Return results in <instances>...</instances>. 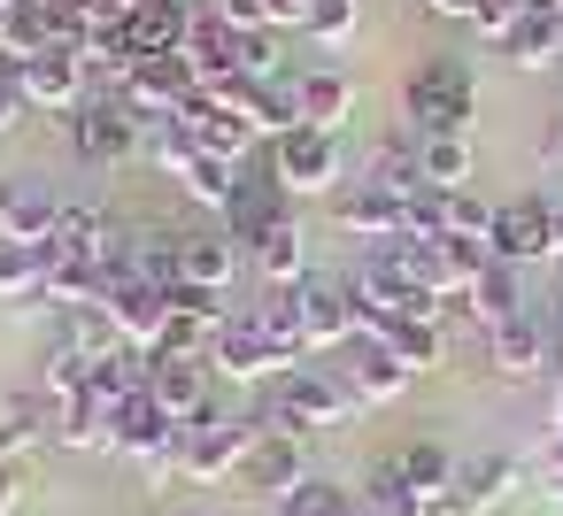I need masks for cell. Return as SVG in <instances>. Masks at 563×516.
I'll use <instances>...</instances> for the list:
<instances>
[{
    "label": "cell",
    "mask_w": 563,
    "mask_h": 516,
    "mask_svg": "<svg viewBox=\"0 0 563 516\" xmlns=\"http://www.w3.org/2000/svg\"><path fill=\"white\" fill-rule=\"evenodd\" d=\"M340 378H347V393H355V401H371V408H378V401H394V393L409 385V370H401L386 347H363V355H355Z\"/></svg>",
    "instance_id": "obj_34"
},
{
    "label": "cell",
    "mask_w": 563,
    "mask_h": 516,
    "mask_svg": "<svg viewBox=\"0 0 563 516\" xmlns=\"http://www.w3.org/2000/svg\"><path fill=\"white\" fill-rule=\"evenodd\" d=\"M147 393H155V408L186 431L217 393H209V355H147Z\"/></svg>",
    "instance_id": "obj_12"
},
{
    "label": "cell",
    "mask_w": 563,
    "mask_h": 516,
    "mask_svg": "<svg viewBox=\"0 0 563 516\" xmlns=\"http://www.w3.org/2000/svg\"><path fill=\"white\" fill-rule=\"evenodd\" d=\"M232 78L240 86H271L278 78V32H240L232 40Z\"/></svg>",
    "instance_id": "obj_39"
},
{
    "label": "cell",
    "mask_w": 563,
    "mask_h": 516,
    "mask_svg": "<svg viewBox=\"0 0 563 516\" xmlns=\"http://www.w3.org/2000/svg\"><path fill=\"white\" fill-rule=\"evenodd\" d=\"M363 347H386V355L417 378V370H440V362H448V324H440V316H409V324H394V332H378V339H363Z\"/></svg>",
    "instance_id": "obj_24"
},
{
    "label": "cell",
    "mask_w": 563,
    "mask_h": 516,
    "mask_svg": "<svg viewBox=\"0 0 563 516\" xmlns=\"http://www.w3.org/2000/svg\"><path fill=\"white\" fill-rule=\"evenodd\" d=\"M455 316H463V324H478V332H501V324H517V316H525L517 270H509V262H494V270H486V278H478L463 301H455Z\"/></svg>",
    "instance_id": "obj_22"
},
{
    "label": "cell",
    "mask_w": 563,
    "mask_h": 516,
    "mask_svg": "<svg viewBox=\"0 0 563 516\" xmlns=\"http://www.w3.org/2000/svg\"><path fill=\"white\" fill-rule=\"evenodd\" d=\"M209 370H224L232 385H255V378H286V362H278V347H271V332L255 324V309L240 316H224V332L209 339Z\"/></svg>",
    "instance_id": "obj_10"
},
{
    "label": "cell",
    "mask_w": 563,
    "mask_h": 516,
    "mask_svg": "<svg viewBox=\"0 0 563 516\" xmlns=\"http://www.w3.org/2000/svg\"><path fill=\"white\" fill-rule=\"evenodd\" d=\"M178 124H186V132H194V147H201V155H217V162H247V147H255L247 109H240V101H217V93H194V101L178 109Z\"/></svg>",
    "instance_id": "obj_13"
},
{
    "label": "cell",
    "mask_w": 563,
    "mask_h": 516,
    "mask_svg": "<svg viewBox=\"0 0 563 516\" xmlns=\"http://www.w3.org/2000/svg\"><path fill=\"white\" fill-rule=\"evenodd\" d=\"M363 178L371 186H386L394 201H417V193H432L424 186V155H417V132H401V139H386L371 162H363Z\"/></svg>",
    "instance_id": "obj_27"
},
{
    "label": "cell",
    "mask_w": 563,
    "mask_h": 516,
    "mask_svg": "<svg viewBox=\"0 0 563 516\" xmlns=\"http://www.w3.org/2000/svg\"><path fill=\"white\" fill-rule=\"evenodd\" d=\"M0 301H9V309L47 301V262H40V247H24V239H0Z\"/></svg>",
    "instance_id": "obj_32"
},
{
    "label": "cell",
    "mask_w": 563,
    "mask_h": 516,
    "mask_svg": "<svg viewBox=\"0 0 563 516\" xmlns=\"http://www.w3.org/2000/svg\"><path fill=\"white\" fill-rule=\"evenodd\" d=\"M178 439V424L155 408V393H132V401H117L109 408V455H124V462H147L155 447H170Z\"/></svg>",
    "instance_id": "obj_17"
},
{
    "label": "cell",
    "mask_w": 563,
    "mask_h": 516,
    "mask_svg": "<svg viewBox=\"0 0 563 516\" xmlns=\"http://www.w3.org/2000/svg\"><path fill=\"white\" fill-rule=\"evenodd\" d=\"M394 462H401L409 493H417V501H432V508H440V501L455 493V470H463V462H455V455H448L440 439H409V447H401Z\"/></svg>",
    "instance_id": "obj_29"
},
{
    "label": "cell",
    "mask_w": 563,
    "mask_h": 516,
    "mask_svg": "<svg viewBox=\"0 0 563 516\" xmlns=\"http://www.w3.org/2000/svg\"><path fill=\"white\" fill-rule=\"evenodd\" d=\"M140 470H147V485H155V493H163V485H178V478H186V439H170V447H155V455H147Z\"/></svg>",
    "instance_id": "obj_42"
},
{
    "label": "cell",
    "mask_w": 563,
    "mask_h": 516,
    "mask_svg": "<svg viewBox=\"0 0 563 516\" xmlns=\"http://www.w3.org/2000/svg\"><path fill=\"white\" fill-rule=\"evenodd\" d=\"M55 193H40L32 178H0V239H24V247H40V239H55Z\"/></svg>",
    "instance_id": "obj_19"
},
{
    "label": "cell",
    "mask_w": 563,
    "mask_h": 516,
    "mask_svg": "<svg viewBox=\"0 0 563 516\" xmlns=\"http://www.w3.org/2000/svg\"><path fill=\"white\" fill-rule=\"evenodd\" d=\"M247 124H255V139H286V132H301V86H294V78L247 86Z\"/></svg>",
    "instance_id": "obj_30"
},
{
    "label": "cell",
    "mask_w": 563,
    "mask_h": 516,
    "mask_svg": "<svg viewBox=\"0 0 563 516\" xmlns=\"http://www.w3.org/2000/svg\"><path fill=\"white\" fill-rule=\"evenodd\" d=\"M232 278H240V239L232 232H186V285L232 293Z\"/></svg>",
    "instance_id": "obj_25"
},
{
    "label": "cell",
    "mask_w": 563,
    "mask_h": 516,
    "mask_svg": "<svg viewBox=\"0 0 563 516\" xmlns=\"http://www.w3.org/2000/svg\"><path fill=\"white\" fill-rule=\"evenodd\" d=\"M232 24L217 16V9H194V24H186V70L201 78V86H224L232 78Z\"/></svg>",
    "instance_id": "obj_23"
},
{
    "label": "cell",
    "mask_w": 563,
    "mask_h": 516,
    "mask_svg": "<svg viewBox=\"0 0 563 516\" xmlns=\"http://www.w3.org/2000/svg\"><path fill=\"white\" fill-rule=\"evenodd\" d=\"M548 431L563 439V370H555V393H548Z\"/></svg>",
    "instance_id": "obj_49"
},
{
    "label": "cell",
    "mask_w": 563,
    "mask_h": 516,
    "mask_svg": "<svg viewBox=\"0 0 563 516\" xmlns=\"http://www.w3.org/2000/svg\"><path fill=\"white\" fill-rule=\"evenodd\" d=\"M555 309H563V262H555Z\"/></svg>",
    "instance_id": "obj_52"
},
{
    "label": "cell",
    "mask_w": 563,
    "mask_h": 516,
    "mask_svg": "<svg viewBox=\"0 0 563 516\" xmlns=\"http://www.w3.org/2000/svg\"><path fill=\"white\" fill-rule=\"evenodd\" d=\"M247 262H255V278H263L271 293H294V285L309 278V239H301V224H294V216L271 224V232L247 247Z\"/></svg>",
    "instance_id": "obj_20"
},
{
    "label": "cell",
    "mask_w": 563,
    "mask_h": 516,
    "mask_svg": "<svg viewBox=\"0 0 563 516\" xmlns=\"http://www.w3.org/2000/svg\"><path fill=\"white\" fill-rule=\"evenodd\" d=\"M432 16H455V24H478V0H424Z\"/></svg>",
    "instance_id": "obj_46"
},
{
    "label": "cell",
    "mask_w": 563,
    "mask_h": 516,
    "mask_svg": "<svg viewBox=\"0 0 563 516\" xmlns=\"http://www.w3.org/2000/svg\"><path fill=\"white\" fill-rule=\"evenodd\" d=\"M140 155H155V170H170V178H186L201 147H194V132H186V124L170 116V124H147V147H140Z\"/></svg>",
    "instance_id": "obj_40"
},
{
    "label": "cell",
    "mask_w": 563,
    "mask_h": 516,
    "mask_svg": "<svg viewBox=\"0 0 563 516\" xmlns=\"http://www.w3.org/2000/svg\"><path fill=\"white\" fill-rule=\"evenodd\" d=\"M224 224H232V239H247V247H255L271 224H286V193H278V178H240Z\"/></svg>",
    "instance_id": "obj_28"
},
{
    "label": "cell",
    "mask_w": 563,
    "mask_h": 516,
    "mask_svg": "<svg viewBox=\"0 0 563 516\" xmlns=\"http://www.w3.org/2000/svg\"><path fill=\"white\" fill-rule=\"evenodd\" d=\"M540 155H548V170H555V178H563V116H555V124H548V147H540Z\"/></svg>",
    "instance_id": "obj_48"
},
{
    "label": "cell",
    "mask_w": 563,
    "mask_h": 516,
    "mask_svg": "<svg viewBox=\"0 0 563 516\" xmlns=\"http://www.w3.org/2000/svg\"><path fill=\"white\" fill-rule=\"evenodd\" d=\"M309 9L317 0H263V24L271 32H309Z\"/></svg>",
    "instance_id": "obj_44"
},
{
    "label": "cell",
    "mask_w": 563,
    "mask_h": 516,
    "mask_svg": "<svg viewBox=\"0 0 563 516\" xmlns=\"http://www.w3.org/2000/svg\"><path fill=\"white\" fill-rule=\"evenodd\" d=\"M401 116H409L417 139H471V124H478V86H471V70H463L455 55L417 63L409 86H401Z\"/></svg>",
    "instance_id": "obj_2"
},
{
    "label": "cell",
    "mask_w": 563,
    "mask_h": 516,
    "mask_svg": "<svg viewBox=\"0 0 563 516\" xmlns=\"http://www.w3.org/2000/svg\"><path fill=\"white\" fill-rule=\"evenodd\" d=\"M101 309L117 316V332H124V347H140V355H155L163 347V332H170V293L163 285H147V278H109V293H101Z\"/></svg>",
    "instance_id": "obj_9"
},
{
    "label": "cell",
    "mask_w": 563,
    "mask_h": 516,
    "mask_svg": "<svg viewBox=\"0 0 563 516\" xmlns=\"http://www.w3.org/2000/svg\"><path fill=\"white\" fill-rule=\"evenodd\" d=\"M486 232H494V209H486L471 186L440 193V239H486Z\"/></svg>",
    "instance_id": "obj_37"
},
{
    "label": "cell",
    "mask_w": 563,
    "mask_h": 516,
    "mask_svg": "<svg viewBox=\"0 0 563 516\" xmlns=\"http://www.w3.org/2000/svg\"><path fill=\"white\" fill-rule=\"evenodd\" d=\"M55 347H70V355H86V362H101V355H117V347H124V332H117V316H109L101 301H86V309H55Z\"/></svg>",
    "instance_id": "obj_26"
},
{
    "label": "cell",
    "mask_w": 563,
    "mask_h": 516,
    "mask_svg": "<svg viewBox=\"0 0 563 516\" xmlns=\"http://www.w3.org/2000/svg\"><path fill=\"white\" fill-rule=\"evenodd\" d=\"M355 24H363V0H317V9H309V40L317 47H347Z\"/></svg>",
    "instance_id": "obj_41"
},
{
    "label": "cell",
    "mask_w": 563,
    "mask_h": 516,
    "mask_svg": "<svg viewBox=\"0 0 563 516\" xmlns=\"http://www.w3.org/2000/svg\"><path fill=\"white\" fill-rule=\"evenodd\" d=\"M486 362H494V378H501V385H532V378H548V370H555V332L525 309L517 324L486 332Z\"/></svg>",
    "instance_id": "obj_11"
},
{
    "label": "cell",
    "mask_w": 563,
    "mask_h": 516,
    "mask_svg": "<svg viewBox=\"0 0 563 516\" xmlns=\"http://www.w3.org/2000/svg\"><path fill=\"white\" fill-rule=\"evenodd\" d=\"M486 247H494V262H509V270L540 262V255H548V201H501Z\"/></svg>",
    "instance_id": "obj_16"
},
{
    "label": "cell",
    "mask_w": 563,
    "mask_h": 516,
    "mask_svg": "<svg viewBox=\"0 0 563 516\" xmlns=\"http://www.w3.org/2000/svg\"><path fill=\"white\" fill-rule=\"evenodd\" d=\"M271 178H278V193H286V201L332 193V186H340V132H317V124H301V132L271 139Z\"/></svg>",
    "instance_id": "obj_4"
},
{
    "label": "cell",
    "mask_w": 563,
    "mask_h": 516,
    "mask_svg": "<svg viewBox=\"0 0 563 516\" xmlns=\"http://www.w3.org/2000/svg\"><path fill=\"white\" fill-rule=\"evenodd\" d=\"M186 516H209V508H186Z\"/></svg>",
    "instance_id": "obj_54"
},
{
    "label": "cell",
    "mask_w": 563,
    "mask_h": 516,
    "mask_svg": "<svg viewBox=\"0 0 563 516\" xmlns=\"http://www.w3.org/2000/svg\"><path fill=\"white\" fill-rule=\"evenodd\" d=\"M201 209H232V193H240V162H217V155H194V170L178 178Z\"/></svg>",
    "instance_id": "obj_36"
},
{
    "label": "cell",
    "mask_w": 563,
    "mask_h": 516,
    "mask_svg": "<svg viewBox=\"0 0 563 516\" xmlns=\"http://www.w3.org/2000/svg\"><path fill=\"white\" fill-rule=\"evenodd\" d=\"M63 124H70V147H78L86 162H101V170H117V162H132V155L147 147V124H140L124 101H101V93H93L78 116H63Z\"/></svg>",
    "instance_id": "obj_5"
},
{
    "label": "cell",
    "mask_w": 563,
    "mask_h": 516,
    "mask_svg": "<svg viewBox=\"0 0 563 516\" xmlns=\"http://www.w3.org/2000/svg\"><path fill=\"white\" fill-rule=\"evenodd\" d=\"M209 9H217L232 32H271V24H263V0H209Z\"/></svg>",
    "instance_id": "obj_45"
},
{
    "label": "cell",
    "mask_w": 563,
    "mask_h": 516,
    "mask_svg": "<svg viewBox=\"0 0 563 516\" xmlns=\"http://www.w3.org/2000/svg\"><path fill=\"white\" fill-rule=\"evenodd\" d=\"M178 439H186V478H194V485H224V478H240V462H247V447H255V424L232 416L224 401H209Z\"/></svg>",
    "instance_id": "obj_3"
},
{
    "label": "cell",
    "mask_w": 563,
    "mask_h": 516,
    "mask_svg": "<svg viewBox=\"0 0 563 516\" xmlns=\"http://www.w3.org/2000/svg\"><path fill=\"white\" fill-rule=\"evenodd\" d=\"M194 93H201V78L186 70V55H155V63H140V70H132V86H124L117 101H124L140 124H170Z\"/></svg>",
    "instance_id": "obj_8"
},
{
    "label": "cell",
    "mask_w": 563,
    "mask_h": 516,
    "mask_svg": "<svg viewBox=\"0 0 563 516\" xmlns=\"http://www.w3.org/2000/svg\"><path fill=\"white\" fill-rule=\"evenodd\" d=\"M417 155H424V186L432 193H455L471 178V139H417Z\"/></svg>",
    "instance_id": "obj_35"
},
{
    "label": "cell",
    "mask_w": 563,
    "mask_h": 516,
    "mask_svg": "<svg viewBox=\"0 0 563 516\" xmlns=\"http://www.w3.org/2000/svg\"><path fill=\"white\" fill-rule=\"evenodd\" d=\"M294 86H301V124H317V132H340V116L355 109L347 70H309V78H294Z\"/></svg>",
    "instance_id": "obj_33"
},
{
    "label": "cell",
    "mask_w": 563,
    "mask_h": 516,
    "mask_svg": "<svg viewBox=\"0 0 563 516\" xmlns=\"http://www.w3.org/2000/svg\"><path fill=\"white\" fill-rule=\"evenodd\" d=\"M186 24H194V9H186V0H147V9L117 32L140 63H155V55H186Z\"/></svg>",
    "instance_id": "obj_21"
},
{
    "label": "cell",
    "mask_w": 563,
    "mask_h": 516,
    "mask_svg": "<svg viewBox=\"0 0 563 516\" xmlns=\"http://www.w3.org/2000/svg\"><path fill=\"white\" fill-rule=\"evenodd\" d=\"M548 262H563V201H548Z\"/></svg>",
    "instance_id": "obj_47"
},
{
    "label": "cell",
    "mask_w": 563,
    "mask_h": 516,
    "mask_svg": "<svg viewBox=\"0 0 563 516\" xmlns=\"http://www.w3.org/2000/svg\"><path fill=\"white\" fill-rule=\"evenodd\" d=\"M355 393H347V378L340 370H324V362H301V370H286L278 385H271V401H263V431H286V439H309V431H340V424H355Z\"/></svg>",
    "instance_id": "obj_1"
},
{
    "label": "cell",
    "mask_w": 563,
    "mask_h": 516,
    "mask_svg": "<svg viewBox=\"0 0 563 516\" xmlns=\"http://www.w3.org/2000/svg\"><path fill=\"white\" fill-rule=\"evenodd\" d=\"M340 232L347 239H371V247H394L401 232H409V201H394L386 186H371V178H355L347 193H340Z\"/></svg>",
    "instance_id": "obj_14"
},
{
    "label": "cell",
    "mask_w": 563,
    "mask_h": 516,
    "mask_svg": "<svg viewBox=\"0 0 563 516\" xmlns=\"http://www.w3.org/2000/svg\"><path fill=\"white\" fill-rule=\"evenodd\" d=\"M517 485H525V462H517V455H471V462L455 470V493H448V501H455L463 516H494Z\"/></svg>",
    "instance_id": "obj_18"
},
{
    "label": "cell",
    "mask_w": 563,
    "mask_h": 516,
    "mask_svg": "<svg viewBox=\"0 0 563 516\" xmlns=\"http://www.w3.org/2000/svg\"><path fill=\"white\" fill-rule=\"evenodd\" d=\"M271 516H355V493L332 485V478H309V485H294Z\"/></svg>",
    "instance_id": "obj_38"
},
{
    "label": "cell",
    "mask_w": 563,
    "mask_h": 516,
    "mask_svg": "<svg viewBox=\"0 0 563 516\" xmlns=\"http://www.w3.org/2000/svg\"><path fill=\"white\" fill-rule=\"evenodd\" d=\"M432 516H463V508H455V501H448V508H432Z\"/></svg>",
    "instance_id": "obj_53"
},
{
    "label": "cell",
    "mask_w": 563,
    "mask_h": 516,
    "mask_svg": "<svg viewBox=\"0 0 563 516\" xmlns=\"http://www.w3.org/2000/svg\"><path fill=\"white\" fill-rule=\"evenodd\" d=\"M501 55H509V70H555V63H563V24H555L548 9H532V16L501 40Z\"/></svg>",
    "instance_id": "obj_31"
},
{
    "label": "cell",
    "mask_w": 563,
    "mask_h": 516,
    "mask_svg": "<svg viewBox=\"0 0 563 516\" xmlns=\"http://www.w3.org/2000/svg\"><path fill=\"white\" fill-rule=\"evenodd\" d=\"M32 116V101H24V86H16V63H0V132H16Z\"/></svg>",
    "instance_id": "obj_43"
},
{
    "label": "cell",
    "mask_w": 563,
    "mask_h": 516,
    "mask_svg": "<svg viewBox=\"0 0 563 516\" xmlns=\"http://www.w3.org/2000/svg\"><path fill=\"white\" fill-rule=\"evenodd\" d=\"M548 493H563V439H548Z\"/></svg>",
    "instance_id": "obj_50"
},
{
    "label": "cell",
    "mask_w": 563,
    "mask_h": 516,
    "mask_svg": "<svg viewBox=\"0 0 563 516\" xmlns=\"http://www.w3.org/2000/svg\"><path fill=\"white\" fill-rule=\"evenodd\" d=\"M548 332H555V370H563V309H555V324H548Z\"/></svg>",
    "instance_id": "obj_51"
},
{
    "label": "cell",
    "mask_w": 563,
    "mask_h": 516,
    "mask_svg": "<svg viewBox=\"0 0 563 516\" xmlns=\"http://www.w3.org/2000/svg\"><path fill=\"white\" fill-rule=\"evenodd\" d=\"M16 86H24V101L47 109V116H78V109L93 101V86H86V55H78V47H47L40 63L16 70Z\"/></svg>",
    "instance_id": "obj_7"
},
{
    "label": "cell",
    "mask_w": 563,
    "mask_h": 516,
    "mask_svg": "<svg viewBox=\"0 0 563 516\" xmlns=\"http://www.w3.org/2000/svg\"><path fill=\"white\" fill-rule=\"evenodd\" d=\"M294 293H301V332H309V355H332V347L363 339V324H355V301H347V285H332V278H301Z\"/></svg>",
    "instance_id": "obj_15"
},
{
    "label": "cell",
    "mask_w": 563,
    "mask_h": 516,
    "mask_svg": "<svg viewBox=\"0 0 563 516\" xmlns=\"http://www.w3.org/2000/svg\"><path fill=\"white\" fill-rule=\"evenodd\" d=\"M317 470H309V439H286V431H263L255 424V447H247V462H240V485L255 493V501H286L294 485H309Z\"/></svg>",
    "instance_id": "obj_6"
}]
</instances>
